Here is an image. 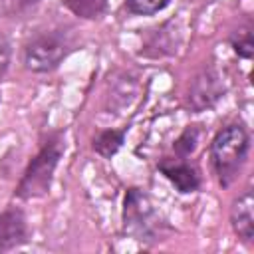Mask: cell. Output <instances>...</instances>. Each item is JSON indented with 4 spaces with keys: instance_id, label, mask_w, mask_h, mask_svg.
<instances>
[{
    "instance_id": "obj_1",
    "label": "cell",
    "mask_w": 254,
    "mask_h": 254,
    "mask_svg": "<svg viewBox=\"0 0 254 254\" xmlns=\"http://www.w3.org/2000/svg\"><path fill=\"white\" fill-rule=\"evenodd\" d=\"M210 163L216 181L222 189H228L240 175L250 155V133L244 123H226L210 141Z\"/></svg>"
},
{
    "instance_id": "obj_2",
    "label": "cell",
    "mask_w": 254,
    "mask_h": 254,
    "mask_svg": "<svg viewBox=\"0 0 254 254\" xmlns=\"http://www.w3.org/2000/svg\"><path fill=\"white\" fill-rule=\"evenodd\" d=\"M77 50V34L71 26L40 30L22 46V64L32 73H50Z\"/></svg>"
},
{
    "instance_id": "obj_3",
    "label": "cell",
    "mask_w": 254,
    "mask_h": 254,
    "mask_svg": "<svg viewBox=\"0 0 254 254\" xmlns=\"http://www.w3.org/2000/svg\"><path fill=\"white\" fill-rule=\"evenodd\" d=\"M121 224H123V234L149 246L167 240V236L173 232L167 220L159 214L151 196L137 187H129L125 190Z\"/></svg>"
},
{
    "instance_id": "obj_4",
    "label": "cell",
    "mask_w": 254,
    "mask_h": 254,
    "mask_svg": "<svg viewBox=\"0 0 254 254\" xmlns=\"http://www.w3.org/2000/svg\"><path fill=\"white\" fill-rule=\"evenodd\" d=\"M64 151H65L64 133L52 131L42 141L38 153L26 165V169L14 189V196L20 200H32V198L46 196L52 189L54 173L60 165V159L64 157Z\"/></svg>"
},
{
    "instance_id": "obj_5",
    "label": "cell",
    "mask_w": 254,
    "mask_h": 254,
    "mask_svg": "<svg viewBox=\"0 0 254 254\" xmlns=\"http://www.w3.org/2000/svg\"><path fill=\"white\" fill-rule=\"evenodd\" d=\"M226 93L224 79L216 65L204 64L190 79L185 103L190 113H202L212 109Z\"/></svg>"
},
{
    "instance_id": "obj_6",
    "label": "cell",
    "mask_w": 254,
    "mask_h": 254,
    "mask_svg": "<svg viewBox=\"0 0 254 254\" xmlns=\"http://www.w3.org/2000/svg\"><path fill=\"white\" fill-rule=\"evenodd\" d=\"M157 169L181 194H192L202 187L198 169L185 157H163L157 163Z\"/></svg>"
},
{
    "instance_id": "obj_7",
    "label": "cell",
    "mask_w": 254,
    "mask_h": 254,
    "mask_svg": "<svg viewBox=\"0 0 254 254\" xmlns=\"http://www.w3.org/2000/svg\"><path fill=\"white\" fill-rule=\"evenodd\" d=\"M30 226L22 208L8 206L0 210V252H8L28 244Z\"/></svg>"
},
{
    "instance_id": "obj_8",
    "label": "cell",
    "mask_w": 254,
    "mask_h": 254,
    "mask_svg": "<svg viewBox=\"0 0 254 254\" xmlns=\"http://www.w3.org/2000/svg\"><path fill=\"white\" fill-rule=\"evenodd\" d=\"M179 44H181V34H179L177 24L171 20V22H165V24L149 30V34L145 36V42H143L141 56H145V58L173 56V54H177Z\"/></svg>"
},
{
    "instance_id": "obj_9",
    "label": "cell",
    "mask_w": 254,
    "mask_h": 254,
    "mask_svg": "<svg viewBox=\"0 0 254 254\" xmlns=\"http://www.w3.org/2000/svg\"><path fill=\"white\" fill-rule=\"evenodd\" d=\"M230 226L234 234L244 242L252 244L254 238V196L252 189H246L230 204Z\"/></svg>"
},
{
    "instance_id": "obj_10",
    "label": "cell",
    "mask_w": 254,
    "mask_h": 254,
    "mask_svg": "<svg viewBox=\"0 0 254 254\" xmlns=\"http://www.w3.org/2000/svg\"><path fill=\"white\" fill-rule=\"evenodd\" d=\"M127 131H129V125H123L119 129H101L97 131V135L91 139V149L103 157V159H111L125 143V137H127Z\"/></svg>"
},
{
    "instance_id": "obj_11",
    "label": "cell",
    "mask_w": 254,
    "mask_h": 254,
    "mask_svg": "<svg viewBox=\"0 0 254 254\" xmlns=\"http://www.w3.org/2000/svg\"><path fill=\"white\" fill-rule=\"evenodd\" d=\"M228 44L232 52L242 60H252L254 56V42H252V22H244L228 36Z\"/></svg>"
},
{
    "instance_id": "obj_12",
    "label": "cell",
    "mask_w": 254,
    "mask_h": 254,
    "mask_svg": "<svg viewBox=\"0 0 254 254\" xmlns=\"http://www.w3.org/2000/svg\"><path fill=\"white\" fill-rule=\"evenodd\" d=\"M64 6L81 20H99L107 12V0H64Z\"/></svg>"
},
{
    "instance_id": "obj_13",
    "label": "cell",
    "mask_w": 254,
    "mask_h": 254,
    "mask_svg": "<svg viewBox=\"0 0 254 254\" xmlns=\"http://www.w3.org/2000/svg\"><path fill=\"white\" fill-rule=\"evenodd\" d=\"M198 137H200V129L198 125H187L181 135L173 141V151H175V157H189L194 153L196 145H198Z\"/></svg>"
},
{
    "instance_id": "obj_14",
    "label": "cell",
    "mask_w": 254,
    "mask_h": 254,
    "mask_svg": "<svg viewBox=\"0 0 254 254\" xmlns=\"http://www.w3.org/2000/svg\"><path fill=\"white\" fill-rule=\"evenodd\" d=\"M171 0H125V8L133 16H153L165 10Z\"/></svg>"
},
{
    "instance_id": "obj_15",
    "label": "cell",
    "mask_w": 254,
    "mask_h": 254,
    "mask_svg": "<svg viewBox=\"0 0 254 254\" xmlns=\"http://www.w3.org/2000/svg\"><path fill=\"white\" fill-rule=\"evenodd\" d=\"M42 0H4V6H6V12L12 14V16H22V14H28L30 10H34Z\"/></svg>"
}]
</instances>
